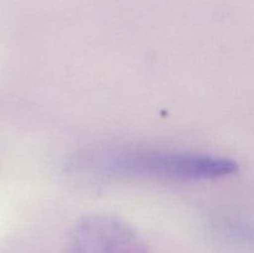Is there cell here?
I'll return each instance as SVG.
<instances>
[{
    "mask_svg": "<svg viewBox=\"0 0 254 253\" xmlns=\"http://www.w3.org/2000/svg\"><path fill=\"white\" fill-rule=\"evenodd\" d=\"M107 170L127 175H149L179 180H203L230 175L237 163L221 156L170 151H139L107 160Z\"/></svg>",
    "mask_w": 254,
    "mask_h": 253,
    "instance_id": "6da1fadb",
    "label": "cell"
},
{
    "mask_svg": "<svg viewBox=\"0 0 254 253\" xmlns=\"http://www.w3.org/2000/svg\"><path fill=\"white\" fill-rule=\"evenodd\" d=\"M67 253H148L138 233L118 218L91 216L74 226Z\"/></svg>",
    "mask_w": 254,
    "mask_h": 253,
    "instance_id": "7a4b0ae2",
    "label": "cell"
}]
</instances>
